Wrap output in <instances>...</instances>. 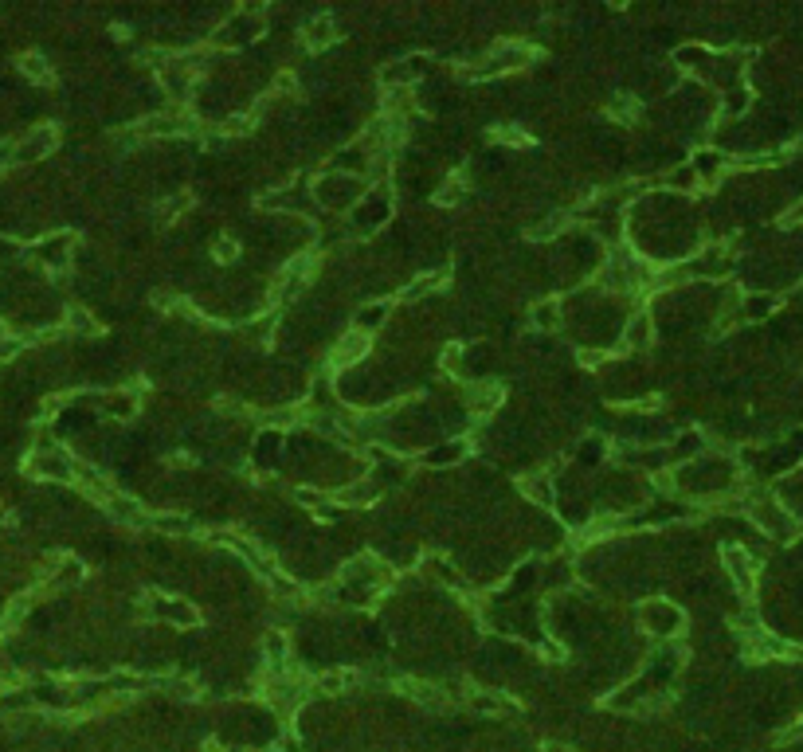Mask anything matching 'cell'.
Wrapping results in <instances>:
<instances>
[{"label": "cell", "instance_id": "9", "mask_svg": "<svg viewBox=\"0 0 803 752\" xmlns=\"http://www.w3.org/2000/svg\"><path fill=\"white\" fill-rule=\"evenodd\" d=\"M333 44V16H318L306 24V47H326Z\"/></svg>", "mask_w": 803, "mask_h": 752}, {"label": "cell", "instance_id": "5", "mask_svg": "<svg viewBox=\"0 0 803 752\" xmlns=\"http://www.w3.org/2000/svg\"><path fill=\"white\" fill-rule=\"evenodd\" d=\"M161 79H165V87H169V94H177V98H185L192 87V67L185 63V59H177V63H169L165 71H161Z\"/></svg>", "mask_w": 803, "mask_h": 752}, {"label": "cell", "instance_id": "28", "mask_svg": "<svg viewBox=\"0 0 803 752\" xmlns=\"http://www.w3.org/2000/svg\"><path fill=\"white\" fill-rule=\"evenodd\" d=\"M435 200H439V204H459V200H463V185H459V181H447Z\"/></svg>", "mask_w": 803, "mask_h": 752}, {"label": "cell", "instance_id": "1", "mask_svg": "<svg viewBox=\"0 0 803 752\" xmlns=\"http://www.w3.org/2000/svg\"><path fill=\"white\" fill-rule=\"evenodd\" d=\"M749 521H753L764 537H772V541H792V537L800 533L796 514H792L784 502H776V498H756V502H749Z\"/></svg>", "mask_w": 803, "mask_h": 752}, {"label": "cell", "instance_id": "14", "mask_svg": "<svg viewBox=\"0 0 803 752\" xmlns=\"http://www.w3.org/2000/svg\"><path fill=\"white\" fill-rule=\"evenodd\" d=\"M357 682V674H349V670H333V674H322L318 678V690H326V694H341L345 686H353Z\"/></svg>", "mask_w": 803, "mask_h": 752}, {"label": "cell", "instance_id": "7", "mask_svg": "<svg viewBox=\"0 0 803 752\" xmlns=\"http://www.w3.org/2000/svg\"><path fill=\"white\" fill-rule=\"evenodd\" d=\"M353 188H357L353 177H326V181H322V200H326V204H341V200L353 196Z\"/></svg>", "mask_w": 803, "mask_h": 752}, {"label": "cell", "instance_id": "16", "mask_svg": "<svg viewBox=\"0 0 803 752\" xmlns=\"http://www.w3.org/2000/svg\"><path fill=\"white\" fill-rule=\"evenodd\" d=\"M439 282H443V275H420V279H416L412 286H408V290H404V294H400V298H404V302H416V298L431 294Z\"/></svg>", "mask_w": 803, "mask_h": 752}, {"label": "cell", "instance_id": "18", "mask_svg": "<svg viewBox=\"0 0 803 752\" xmlns=\"http://www.w3.org/2000/svg\"><path fill=\"white\" fill-rule=\"evenodd\" d=\"M498 400H502V388H498V384H490V388L474 392V412H490Z\"/></svg>", "mask_w": 803, "mask_h": 752}, {"label": "cell", "instance_id": "31", "mask_svg": "<svg viewBox=\"0 0 803 752\" xmlns=\"http://www.w3.org/2000/svg\"><path fill=\"white\" fill-rule=\"evenodd\" d=\"M780 224H784V228H800V224H803V200H800V204H792V208L784 212V220H780Z\"/></svg>", "mask_w": 803, "mask_h": 752}, {"label": "cell", "instance_id": "34", "mask_svg": "<svg viewBox=\"0 0 803 752\" xmlns=\"http://www.w3.org/2000/svg\"><path fill=\"white\" fill-rule=\"evenodd\" d=\"M800 737H803V713L796 717V725H788V729H784V741H800Z\"/></svg>", "mask_w": 803, "mask_h": 752}, {"label": "cell", "instance_id": "8", "mask_svg": "<svg viewBox=\"0 0 803 752\" xmlns=\"http://www.w3.org/2000/svg\"><path fill=\"white\" fill-rule=\"evenodd\" d=\"M373 498H377V486H373V482H357V486L337 490V502H341V506H365V502H373Z\"/></svg>", "mask_w": 803, "mask_h": 752}, {"label": "cell", "instance_id": "30", "mask_svg": "<svg viewBox=\"0 0 803 752\" xmlns=\"http://www.w3.org/2000/svg\"><path fill=\"white\" fill-rule=\"evenodd\" d=\"M153 525H157V529H173V533L189 529V521H185V517H153Z\"/></svg>", "mask_w": 803, "mask_h": 752}, {"label": "cell", "instance_id": "10", "mask_svg": "<svg viewBox=\"0 0 803 752\" xmlns=\"http://www.w3.org/2000/svg\"><path fill=\"white\" fill-rule=\"evenodd\" d=\"M161 615H165V619H173V623H181V627H196V623H200L196 608L181 604V600H169V604H161Z\"/></svg>", "mask_w": 803, "mask_h": 752}, {"label": "cell", "instance_id": "11", "mask_svg": "<svg viewBox=\"0 0 803 752\" xmlns=\"http://www.w3.org/2000/svg\"><path fill=\"white\" fill-rule=\"evenodd\" d=\"M521 490L537 502V506H553V486L545 478H521Z\"/></svg>", "mask_w": 803, "mask_h": 752}, {"label": "cell", "instance_id": "26", "mask_svg": "<svg viewBox=\"0 0 803 752\" xmlns=\"http://www.w3.org/2000/svg\"><path fill=\"white\" fill-rule=\"evenodd\" d=\"M635 110H639V106H635L631 98H615V102H612V118H623V122H631V118H635Z\"/></svg>", "mask_w": 803, "mask_h": 752}, {"label": "cell", "instance_id": "24", "mask_svg": "<svg viewBox=\"0 0 803 752\" xmlns=\"http://www.w3.org/2000/svg\"><path fill=\"white\" fill-rule=\"evenodd\" d=\"M44 259L48 263H67V239H51L48 247H44Z\"/></svg>", "mask_w": 803, "mask_h": 752}, {"label": "cell", "instance_id": "15", "mask_svg": "<svg viewBox=\"0 0 803 752\" xmlns=\"http://www.w3.org/2000/svg\"><path fill=\"white\" fill-rule=\"evenodd\" d=\"M110 510H114V517L118 521H126V525H145V514L134 506V502H126V498H114L110 502Z\"/></svg>", "mask_w": 803, "mask_h": 752}, {"label": "cell", "instance_id": "29", "mask_svg": "<svg viewBox=\"0 0 803 752\" xmlns=\"http://www.w3.org/2000/svg\"><path fill=\"white\" fill-rule=\"evenodd\" d=\"M239 255V247H236V239H220L216 243V259H224V263H232Z\"/></svg>", "mask_w": 803, "mask_h": 752}, {"label": "cell", "instance_id": "2", "mask_svg": "<svg viewBox=\"0 0 803 752\" xmlns=\"http://www.w3.org/2000/svg\"><path fill=\"white\" fill-rule=\"evenodd\" d=\"M533 59V51L521 44H506V47H494L478 67H471L474 79H486V75H502V71H518Z\"/></svg>", "mask_w": 803, "mask_h": 752}, {"label": "cell", "instance_id": "3", "mask_svg": "<svg viewBox=\"0 0 803 752\" xmlns=\"http://www.w3.org/2000/svg\"><path fill=\"white\" fill-rule=\"evenodd\" d=\"M725 568H729V576H733V584L749 596L756 584V564L749 557V549H741V545H725Z\"/></svg>", "mask_w": 803, "mask_h": 752}, {"label": "cell", "instance_id": "36", "mask_svg": "<svg viewBox=\"0 0 803 752\" xmlns=\"http://www.w3.org/2000/svg\"><path fill=\"white\" fill-rule=\"evenodd\" d=\"M247 126H251V118H232V122H228V134H243Z\"/></svg>", "mask_w": 803, "mask_h": 752}, {"label": "cell", "instance_id": "19", "mask_svg": "<svg viewBox=\"0 0 803 752\" xmlns=\"http://www.w3.org/2000/svg\"><path fill=\"white\" fill-rule=\"evenodd\" d=\"M36 467H40V474H51V478H71L67 459H55V455H48V459H36Z\"/></svg>", "mask_w": 803, "mask_h": 752}, {"label": "cell", "instance_id": "33", "mask_svg": "<svg viewBox=\"0 0 803 752\" xmlns=\"http://www.w3.org/2000/svg\"><path fill=\"white\" fill-rule=\"evenodd\" d=\"M580 361H584L588 369H596V365H604V361H608V353H596V349H592V353H580Z\"/></svg>", "mask_w": 803, "mask_h": 752}, {"label": "cell", "instance_id": "17", "mask_svg": "<svg viewBox=\"0 0 803 752\" xmlns=\"http://www.w3.org/2000/svg\"><path fill=\"white\" fill-rule=\"evenodd\" d=\"M557 310H561V306H557V298H549V302H541V306L533 310V322H537L541 329H553V326H557Z\"/></svg>", "mask_w": 803, "mask_h": 752}, {"label": "cell", "instance_id": "4", "mask_svg": "<svg viewBox=\"0 0 803 752\" xmlns=\"http://www.w3.org/2000/svg\"><path fill=\"white\" fill-rule=\"evenodd\" d=\"M365 353H369V337H365L361 329H353V333H345L341 345L333 349V365H337V369H349V365H357Z\"/></svg>", "mask_w": 803, "mask_h": 752}, {"label": "cell", "instance_id": "25", "mask_svg": "<svg viewBox=\"0 0 803 752\" xmlns=\"http://www.w3.org/2000/svg\"><path fill=\"white\" fill-rule=\"evenodd\" d=\"M772 306H776L772 298H749V302H745V314H749V318H764V314H772Z\"/></svg>", "mask_w": 803, "mask_h": 752}, {"label": "cell", "instance_id": "21", "mask_svg": "<svg viewBox=\"0 0 803 752\" xmlns=\"http://www.w3.org/2000/svg\"><path fill=\"white\" fill-rule=\"evenodd\" d=\"M384 314H388V306H384V302H377V306H365V310H361V333H365L369 326H380V322H384Z\"/></svg>", "mask_w": 803, "mask_h": 752}, {"label": "cell", "instance_id": "27", "mask_svg": "<svg viewBox=\"0 0 803 752\" xmlns=\"http://www.w3.org/2000/svg\"><path fill=\"white\" fill-rule=\"evenodd\" d=\"M494 141H506V145H525V134H521V130H514V126H498V130H494Z\"/></svg>", "mask_w": 803, "mask_h": 752}, {"label": "cell", "instance_id": "37", "mask_svg": "<svg viewBox=\"0 0 803 752\" xmlns=\"http://www.w3.org/2000/svg\"><path fill=\"white\" fill-rule=\"evenodd\" d=\"M545 752H572V749H565V745H549Z\"/></svg>", "mask_w": 803, "mask_h": 752}, {"label": "cell", "instance_id": "6", "mask_svg": "<svg viewBox=\"0 0 803 752\" xmlns=\"http://www.w3.org/2000/svg\"><path fill=\"white\" fill-rule=\"evenodd\" d=\"M647 341H651V318H647V314H635V318L623 326V345L643 349Z\"/></svg>", "mask_w": 803, "mask_h": 752}, {"label": "cell", "instance_id": "20", "mask_svg": "<svg viewBox=\"0 0 803 752\" xmlns=\"http://www.w3.org/2000/svg\"><path fill=\"white\" fill-rule=\"evenodd\" d=\"M106 412H110V416H130V412H134V396H130V392L110 396V400H106Z\"/></svg>", "mask_w": 803, "mask_h": 752}, {"label": "cell", "instance_id": "23", "mask_svg": "<svg viewBox=\"0 0 803 752\" xmlns=\"http://www.w3.org/2000/svg\"><path fill=\"white\" fill-rule=\"evenodd\" d=\"M267 658L275 662V666H283V658H286V643H283V635H267Z\"/></svg>", "mask_w": 803, "mask_h": 752}, {"label": "cell", "instance_id": "13", "mask_svg": "<svg viewBox=\"0 0 803 752\" xmlns=\"http://www.w3.org/2000/svg\"><path fill=\"white\" fill-rule=\"evenodd\" d=\"M471 705L478 713H510L514 709V702H506L502 694H474Z\"/></svg>", "mask_w": 803, "mask_h": 752}, {"label": "cell", "instance_id": "35", "mask_svg": "<svg viewBox=\"0 0 803 752\" xmlns=\"http://www.w3.org/2000/svg\"><path fill=\"white\" fill-rule=\"evenodd\" d=\"M443 369H447V373H455V369H459V349H451V353L443 357Z\"/></svg>", "mask_w": 803, "mask_h": 752}, {"label": "cell", "instance_id": "22", "mask_svg": "<svg viewBox=\"0 0 803 752\" xmlns=\"http://www.w3.org/2000/svg\"><path fill=\"white\" fill-rule=\"evenodd\" d=\"M561 228H565V216H549V224H537L529 235H533V239H549V235H557Z\"/></svg>", "mask_w": 803, "mask_h": 752}, {"label": "cell", "instance_id": "12", "mask_svg": "<svg viewBox=\"0 0 803 752\" xmlns=\"http://www.w3.org/2000/svg\"><path fill=\"white\" fill-rule=\"evenodd\" d=\"M408 698H416V702H424V705H443V694L435 690V686H427V682H404L400 686Z\"/></svg>", "mask_w": 803, "mask_h": 752}, {"label": "cell", "instance_id": "32", "mask_svg": "<svg viewBox=\"0 0 803 752\" xmlns=\"http://www.w3.org/2000/svg\"><path fill=\"white\" fill-rule=\"evenodd\" d=\"M24 71H28V75H36V79H48V67H44V59H36V55H32V59H24Z\"/></svg>", "mask_w": 803, "mask_h": 752}]
</instances>
